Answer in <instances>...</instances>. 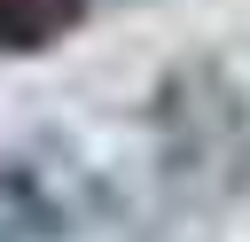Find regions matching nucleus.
I'll list each match as a JSON object with an SVG mask.
<instances>
[{
  "mask_svg": "<svg viewBox=\"0 0 250 242\" xmlns=\"http://www.w3.org/2000/svg\"><path fill=\"white\" fill-rule=\"evenodd\" d=\"M78 16L86 0H0V55H47Z\"/></svg>",
  "mask_w": 250,
  "mask_h": 242,
  "instance_id": "3",
  "label": "nucleus"
},
{
  "mask_svg": "<svg viewBox=\"0 0 250 242\" xmlns=\"http://www.w3.org/2000/svg\"><path fill=\"white\" fill-rule=\"evenodd\" d=\"M148 133L172 195L227 203L250 187V94L234 86L227 62H180L148 101Z\"/></svg>",
  "mask_w": 250,
  "mask_h": 242,
  "instance_id": "1",
  "label": "nucleus"
},
{
  "mask_svg": "<svg viewBox=\"0 0 250 242\" xmlns=\"http://www.w3.org/2000/svg\"><path fill=\"white\" fill-rule=\"evenodd\" d=\"M78 195L31 156H0V242H70L78 234Z\"/></svg>",
  "mask_w": 250,
  "mask_h": 242,
  "instance_id": "2",
  "label": "nucleus"
}]
</instances>
